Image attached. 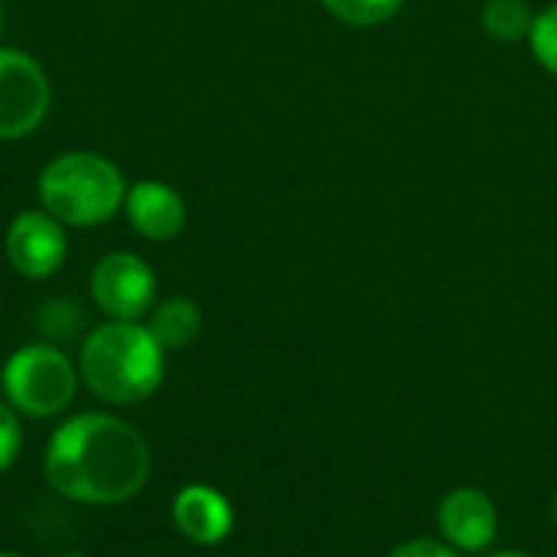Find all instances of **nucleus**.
Segmentation results:
<instances>
[{
	"instance_id": "f257e3e1",
	"label": "nucleus",
	"mask_w": 557,
	"mask_h": 557,
	"mask_svg": "<svg viewBox=\"0 0 557 557\" xmlns=\"http://www.w3.org/2000/svg\"><path fill=\"white\" fill-rule=\"evenodd\" d=\"M153 473L147 437L117 414L82 411L62 421L42 454L52 493L78 506H121L144 493Z\"/></svg>"
},
{
	"instance_id": "f03ea898",
	"label": "nucleus",
	"mask_w": 557,
	"mask_h": 557,
	"mask_svg": "<svg viewBox=\"0 0 557 557\" xmlns=\"http://www.w3.org/2000/svg\"><path fill=\"white\" fill-rule=\"evenodd\" d=\"M78 379L108 405L147 401L166 375V349L140 320H108L78 349Z\"/></svg>"
},
{
	"instance_id": "7ed1b4c3",
	"label": "nucleus",
	"mask_w": 557,
	"mask_h": 557,
	"mask_svg": "<svg viewBox=\"0 0 557 557\" xmlns=\"http://www.w3.org/2000/svg\"><path fill=\"white\" fill-rule=\"evenodd\" d=\"M36 196L39 209H46L62 225L91 228L124 209L127 180L117 163L95 150H69L39 170Z\"/></svg>"
},
{
	"instance_id": "20e7f679",
	"label": "nucleus",
	"mask_w": 557,
	"mask_h": 557,
	"mask_svg": "<svg viewBox=\"0 0 557 557\" xmlns=\"http://www.w3.org/2000/svg\"><path fill=\"white\" fill-rule=\"evenodd\" d=\"M78 366L52 343H29L7 356L0 369L3 401L33 421L59 418L78 395Z\"/></svg>"
},
{
	"instance_id": "39448f33",
	"label": "nucleus",
	"mask_w": 557,
	"mask_h": 557,
	"mask_svg": "<svg viewBox=\"0 0 557 557\" xmlns=\"http://www.w3.org/2000/svg\"><path fill=\"white\" fill-rule=\"evenodd\" d=\"M49 101L46 69L33 55L0 46V140L29 137L46 121Z\"/></svg>"
},
{
	"instance_id": "423d86ee",
	"label": "nucleus",
	"mask_w": 557,
	"mask_h": 557,
	"mask_svg": "<svg viewBox=\"0 0 557 557\" xmlns=\"http://www.w3.org/2000/svg\"><path fill=\"white\" fill-rule=\"evenodd\" d=\"M91 300L108 320H144L157 300V274L134 251H111L91 268Z\"/></svg>"
},
{
	"instance_id": "0eeeda50",
	"label": "nucleus",
	"mask_w": 557,
	"mask_h": 557,
	"mask_svg": "<svg viewBox=\"0 0 557 557\" xmlns=\"http://www.w3.org/2000/svg\"><path fill=\"white\" fill-rule=\"evenodd\" d=\"M7 261L16 274L29 281L52 277L69 255V235L59 219H52L46 209H26L20 212L7 228Z\"/></svg>"
},
{
	"instance_id": "6e6552de",
	"label": "nucleus",
	"mask_w": 557,
	"mask_h": 557,
	"mask_svg": "<svg viewBox=\"0 0 557 557\" xmlns=\"http://www.w3.org/2000/svg\"><path fill=\"white\" fill-rule=\"evenodd\" d=\"M437 532L460 555H486L499 539V509L483 490L457 486L437 506Z\"/></svg>"
},
{
	"instance_id": "1a4fd4ad",
	"label": "nucleus",
	"mask_w": 557,
	"mask_h": 557,
	"mask_svg": "<svg viewBox=\"0 0 557 557\" xmlns=\"http://www.w3.org/2000/svg\"><path fill=\"white\" fill-rule=\"evenodd\" d=\"M170 516H173L176 532L199 548L222 545L235 529V509L228 496L206 483L183 486L170 503Z\"/></svg>"
},
{
	"instance_id": "9d476101",
	"label": "nucleus",
	"mask_w": 557,
	"mask_h": 557,
	"mask_svg": "<svg viewBox=\"0 0 557 557\" xmlns=\"http://www.w3.org/2000/svg\"><path fill=\"white\" fill-rule=\"evenodd\" d=\"M127 222L147 242H173L186 225L183 196L160 180H137L124 199Z\"/></svg>"
},
{
	"instance_id": "9b49d317",
	"label": "nucleus",
	"mask_w": 557,
	"mask_h": 557,
	"mask_svg": "<svg viewBox=\"0 0 557 557\" xmlns=\"http://www.w3.org/2000/svg\"><path fill=\"white\" fill-rule=\"evenodd\" d=\"M147 326L150 333L157 336V343L166 349V352H176V349H186L199 339L202 333V310L196 307V300L189 297H170V300H160L150 313H147Z\"/></svg>"
},
{
	"instance_id": "f8f14e48",
	"label": "nucleus",
	"mask_w": 557,
	"mask_h": 557,
	"mask_svg": "<svg viewBox=\"0 0 557 557\" xmlns=\"http://www.w3.org/2000/svg\"><path fill=\"white\" fill-rule=\"evenodd\" d=\"M480 23L499 42H522L532 33L535 10L529 7V0H486Z\"/></svg>"
},
{
	"instance_id": "ddd939ff",
	"label": "nucleus",
	"mask_w": 557,
	"mask_h": 557,
	"mask_svg": "<svg viewBox=\"0 0 557 557\" xmlns=\"http://www.w3.org/2000/svg\"><path fill=\"white\" fill-rule=\"evenodd\" d=\"M323 7L346 26L372 29L388 20H395L405 7V0H323Z\"/></svg>"
},
{
	"instance_id": "4468645a",
	"label": "nucleus",
	"mask_w": 557,
	"mask_h": 557,
	"mask_svg": "<svg viewBox=\"0 0 557 557\" xmlns=\"http://www.w3.org/2000/svg\"><path fill=\"white\" fill-rule=\"evenodd\" d=\"M529 46H532V55L535 62L557 78V3L545 7L535 13V23H532V33H529Z\"/></svg>"
},
{
	"instance_id": "2eb2a0df",
	"label": "nucleus",
	"mask_w": 557,
	"mask_h": 557,
	"mask_svg": "<svg viewBox=\"0 0 557 557\" xmlns=\"http://www.w3.org/2000/svg\"><path fill=\"white\" fill-rule=\"evenodd\" d=\"M23 450V424L20 414L0 398V473H7Z\"/></svg>"
},
{
	"instance_id": "dca6fc26",
	"label": "nucleus",
	"mask_w": 557,
	"mask_h": 557,
	"mask_svg": "<svg viewBox=\"0 0 557 557\" xmlns=\"http://www.w3.org/2000/svg\"><path fill=\"white\" fill-rule=\"evenodd\" d=\"M388 557H463L457 548H450L444 539H408L395 545Z\"/></svg>"
},
{
	"instance_id": "f3484780",
	"label": "nucleus",
	"mask_w": 557,
	"mask_h": 557,
	"mask_svg": "<svg viewBox=\"0 0 557 557\" xmlns=\"http://www.w3.org/2000/svg\"><path fill=\"white\" fill-rule=\"evenodd\" d=\"M483 557H539V555H532V552H519V548H509V552H493V555L486 552Z\"/></svg>"
},
{
	"instance_id": "a211bd4d",
	"label": "nucleus",
	"mask_w": 557,
	"mask_h": 557,
	"mask_svg": "<svg viewBox=\"0 0 557 557\" xmlns=\"http://www.w3.org/2000/svg\"><path fill=\"white\" fill-rule=\"evenodd\" d=\"M0 557H26L23 552H13V548H0Z\"/></svg>"
},
{
	"instance_id": "6ab92c4d",
	"label": "nucleus",
	"mask_w": 557,
	"mask_h": 557,
	"mask_svg": "<svg viewBox=\"0 0 557 557\" xmlns=\"http://www.w3.org/2000/svg\"><path fill=\"white\" fill-rule=\"evenodd\" d=\"M552 522L557 525V496H555V503H552Z\"/></svg>"
},
{
	"instance_id": "aec40b11",
	"label": "nucleus",
	"mask_w": 557,
	"mask_h": 557,
	"mask_svg": "<svg viewBox=\"0 0 557 557\" xmlns=\"http://www.w3.org/2000/svg\"><path fill=\"white\" fill-rule=\"evenodd\" d=\"M59 557H88V555H78V552H69V555H59Z\"/></svg>"
},
{
	"instance_id": "412c9836",
	"label": "nucleus",
	"mask_w": 557,
	"mask_h": 557,
	"mask_svg": "<svg viewBox=\"0 0 557 557\" xmlns=\"http://www.w3.org/2000/svg\"><path fill=\"white\" fill-rule=\"evenodd\" d=\"M0 29H3V3H0Z\"/></svg>"
}]
</instances>
